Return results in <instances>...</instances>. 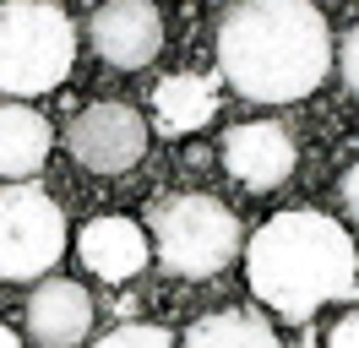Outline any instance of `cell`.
<instances>
[{
	"label": "cell",
	"instance_id": "cell-2",
	"mask_svg": "<svg viewBox=\"0 0 359 348\" xmlns=\"http://www.w3.org/2000/svg\"><path fill=\"white\" fill-rule=\"evenodd\" d=\"M245 278L262 304H272L289 321H305L327 300L354 294L359 256L337 218L316 207H294L256 229V239L245 245Z\"/></svg>",
	"mask_w": 359,
	"mask_h": 348
},
{
	"label": "cell",
	"instance_id": "cell-14",
	"mask_svg": "<svg viewBox=\"0 0 359 348\" xmlns=\"http://www.w3.org/2000/svg\"><path fill=\"white\" fill-rule=\"evenodd\" d=\"M93 348H175V343H169V332H163V326L131 321V326H120V332H109V337H98Z\"/></svg>",
	"mask_w": 359,
	"mask_h": 348
},
{
	"label": "cell",
	"instance_id": "cell-13",
	"mask_svg": "<svg viewBox=\"0 0 359 348\" xmlns=\"http://www.w3.org/2000/svg\"><path fill=\"white\" fill-rule=\"evenodd\" d=\"M180 348H283V343L256 310H212L202 321H191Z\"/></svg>",
	"mask_w": 359,
	"mask_h": 348
},
{
	"label": "cell",
	"instance_id": "cell-10",
	"mask_svg": "<svg viewBox=\"0 0 359 348\" xmlns=\"http://www.w3.org/2000/svg\"><path fill=\"white\" fill-rule=\"evenodd\" d=\"M76 250H82V261H88V272H98V278L109 283H126L136 278L142 267H147V234L136 229L131 218H93L88 229H82V239H76Z\"/></svg>",
	"mask_w": 359,
	"mask_h": 348
},
{
	"label": "cell",
	"instance_id": "cell-16",
	"mask_svg": "<svg viewBox=\"0 0 359 348\" xmlns=\"http://www.w3.org/2000/svg\"><path fill=\"white\" fill-rule=\"evenodd\" d=\"M327 348H359V310H348V316H343V321L332 326Z\"/></svg>",
	"mask_w": 359,
	"mask_h": 348
},
{
	"label": "cell",
	"instance_id": "cell-5",
	"mask_svg": "<svg viewBox=\"0 0 359 348\" xmlns=\"http://www.w3.org/2000/svg\"><path fill=\"white\" fill-rule=\"evenodd\" d=\"M66 250V213L39 185H0V278L27 283L49 272Z\"/></svg>",
	"mask_w": 359,
	"mask_h": 348
},
{
	"label": "cell",
	"instance_id": "cell-17",
	"mask_svg": "<svg viewBox=\"0 0 359 348\" xmlns=\"http://www.w3.org/2000/svg\"><path fill=\"white\" fill-rule=\"evenodd\" d=\"M343 207H348V218H359V163L343 174Z\"/></svg>",
	"mask_w": 359,
	"mask_h": 348
},
{
	"label": "cell",
	"instance_id": "cell-6",
	"mask_svg": "<svg viewBox=\"0 0 359 348\" xmlns=\"http://www.w3.org/2000/svg\"><path fill=\"white\" fill-rule=\"evenodd\" d=\"M66 142L88 174H126L147 152V120L131 104H88L71 120Z\"/></svg>",
	"mask_w": 359,
	"mask_h": 348
},
{
	"label": "cell",
	"instance_id": "cell-15",
	"mask_svg": "<svg viewBox=\"0 0 359 348\" xmlns=\"http://www.w3.org/2000/svg\"><path fill=\"white\" fill-rule=\"evenodd\" d=\"M343 82L354 87V98H359V27H348V39H343Z\"/></svg>",
	"mask_w": 359,
	"mask_h": 348
},
{
	"label": "cell",
	"instance_id": "cell-7",
	"mask_svg": "<svg viewBox=\"0 0 359 348\" xmlns=\"http://www.w3.org/2000/svg\"><path fill=\"white\" fill-rule=\"evenodd\" d=\"M88 39L98 60H109L114 71H142L163 44V17L153 0H104L88 22Z\"/></svg>",
	"mask_w": 359,
	"mask_h": 348
},
{
	"label": "cell",
	"instance_id": "cell-8",
	"mask_svg": "<svg viewBox=\"0 0 359 348\" xmlns=\"http://www.w3.org/2000/svg\"><path fill=\"white\" fill-rule=\"evenodd\" d=\"M224 163L245 191H278L294 174V142L272 120H245L224 136Z\"/></svg>",
	"mask_w": 359,
	"mask_h": 348
},
{
	"label": "cell",
	"instance_id": "cell-1",
	"mask_svg": "<svg viewBox=\"0 0 359 348\" xmlns=\"http://www.w3.org/2000/svg\"><path fill=\"white\" fill-rule=\"evenodd\" d=\"M332 33L311 0H234L218 22V71L240 98L294 104L321 87Z\"/></svg>",
	"mask_w": 359,
	"mask_h": 348
},
{
	"label": "cell",
	"instance_id": "cell-12",
	"mask_svg": "<svg viewBox=\"0 0 359 348\" xmlns=\"http://www.w3.org/2000/svg\"><path fill=\"white\" fill-rule=\"evenodd\" d=\"M153 109H158V120H163V130L185 136V130H202L207 120H212V109H218V87H212V76L180 71V76H169V82L153 87Z\"/></svg>",
	"mask_w": 359,
	"mask_h": 348
},
{
	"label": "cell",
	"instance_id": "cell-11",
	"mask_svg": "<svg viewBox=\"0 0 359 348\" xmlns=\"http://www.w3.org/2000/svg\"><path fill=\"white\" fill-rule=\"evenodd\" d=\"M49 147H55V130H49V120L39 109L0 104V174H6L11 185L44 169Z\"/></svg>",
	"mask_w": 359,
	"mask_h": 348
},
{
	"label": "cell",
	"instance_id": "cell-4",
	"mask_svg": "<svg viewBox=\"0 0 359 348\" xmlns=\"http://www.w3.org/2000/svg\"><path fill=\"white\" fill-rule=\"evenodd\" d=\"M147 218H153V245L163 267L180 278H212L240 256V218L207 191L163 196Z\"/></svg>",
	"mask_w": 359,
	"mask_h": 348
},
{
	"label": "cell",
	"instance_id": "cell-18",
	"mask_svg": "<svg viewBox=\"0 0 359 348\" xmlns=\"http://www.w3.org/2000/svg\"><path fill=\"white\" fill-rule=\"evenodd\" d=\"M0 348H22V343H17V332H6V326H0Z\"/></svg>",
	"mask_w": 359,
	"mask_h": 348
},
{
	"label": "cell",
	"instance_id": "cell-3",
	"mask_svg": "<svg viewBox=\"0 0 359 348\" xmlns=\"http://www.w3.org/2000/svg\"><path fill=\"white\" fill-rule=\"evenodd\" d=\"M76 60V27L49 0H6L0 6V87L17 98H39L66 82Z\"/></svg>",
	"mask_w": 359,
	"mask_h": 348
},
{
	"label": "cell",
	"instance_id": "cell-9",
	"mask_svg": "<svg viewBox=\"0 0 359 348\" xmlns=\"http://www.w3.org/2000/svg\"><path fill=\"white\" fill-rule=\"evenodd\" d=\"M93 326V300L82 283L71 278H44L27 300V332L39 348H76Z\"/></svg>",
	"mask_w": 359,
	"mask_h": 348
}]
</instances>
